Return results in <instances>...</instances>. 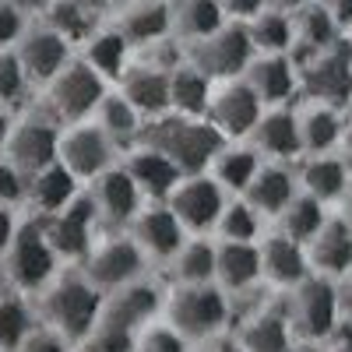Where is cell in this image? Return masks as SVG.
<instances>
[{
    "label": "cell",
    "instance_id": "6da1fadb",
    "mask_svg": "<svg viewBox=\"0 0 352 352\" xmlns=\"http://www.w3.org/2000/svg\"><path fill=\"white\" fill-rule=\"evenodd\" d=\"M144 138H148V148H159L166 159H173V166L180 173L208 166L215 152L222 148V134L215 127H204L184 113L176 116L159 113V120L144 131Z\"/></svg>",
    "mask_w": 352,
    "mask_h": 352
},
{
    "label": "cell",
    "instance_id": "7a4b0ae2",
    "mask_svg": "<svg viewBox=\"0 0 352 352\" xmlns=\"http://www.w3.org/2000/svg\"><path fill=\"white\" fill-rule=\"evenodd\" d=\"M43 310H46V320H50V331H56L60 338H81L96 324L99 292H96L92 282L60 278V282H53V289L43 296Z\"/></svg>",
    "mask_w": 352,
    "mask_h": 352
},
{
    "label": "cell",
    "instance_id": "3957f363",
    "mask_svg": "<svg viewBox=\"0 0 352 352\" xmlns=\"http://www.w3.org/2000/svg\"><path fill=\"white\" fill-rule=\"evenodd\" d=\"M4 264H8V278L18 289H39L53 275L56 254L50 250L43 229L28 226V229H14V236L4 250Z\"/></svg>",
    "mask_w": 352,
    "mask_h": 352
},
{
    "label": "cell",
    "instance_id": "277c9868",
    "mask_svg": "<svg viewBox=\"0 0 352 352\" xmlns=\"http://www.w3.org/2000/svg\"><path fill=\"white\" fill-rule=\"evenodd\" d=\"M250 39L243 28H215L201 36V46L194 50V67L204 78H232L250 60Z\"/></svg>",
    "mask_w": 352,
    "mask_h": 352
},
{
    "label": "cell",
    "instance_id": "5b68a950",
    "mask_svg": "<svg viewBox=\"0 0 352 352\" xmlns=\"http://www.w3.org/2000/svg\"><path fill=\"white\" fill-rule=\"evenodd\" d=\"M173 328L184 335H208L226 320V300L215 289H208V282H194L184 285L173 296Z\"/></svg>",
    "mask_w": 352,
    "mask_h": 352
},
{
    "label": "cell",
    "instance_id": "8992f818",
    "mask_svg": "<svg viewBox=\"0 0 352 352\" xmlns=\"http://www.w3.org/2000/svg\"><path fill=\"white\" fill-rule=\"evenodd\" d=\"M99 99H102V85H99V74L88 64H64L50 78V102L67 120L96 109Z\"/></svg>",
    "mask_w": 352,
    "mask_h": 352
},
{
    "label": "cell",
    "instance_id": "52a82bcc",
    "mask_svg": "<svg viewBox=\"0 0 352 352\" xmlns=\"http://www.w3.org/2000/svg\"><path fill=\"white\" fill-rule=\"evenodd\" d=\"M169 212L180 226L204 229V226H212L222 212V190H219L215 180H204V176L176 180L169 187Z\"/></svg>",
    "mask_w": 352,
    "mask_h": 352
},
{
    "label": "cell",
    "instance_id": "ba28073f",
    "mask_svg": "<svg viewBox=\"0 0 352 352\" xmlns=\"http://www.w3.org/2000/svg\"><path fill=\"white\" fill-rule=\"evenodd\" d=\"M4 159L25 176L50 166L56 159V131L43 120L11 124L8 141H4Z\"/></svg>",
    "mask_w": 352,
    "mask_h": 352
},
{
    "label": "cell",
    "instance_id": "9c48e42d",
    "mask_svg": "<svg viewBox=\"0 0 352 352\" xmlns=\"http://www.w3.org/2000/svg\"><path fill=\"white\" fill-rule=\"evenodd\" d=\"M14 56H18L25 78L50 81L56 71L67 64V39L60 32H53L50 25L25 28V32L18 36V53Z\"/></svg>",
    "mask_w": 352,
    "mask_h": 352
},
{
    "label": "cell",
    "instance_id": "30bf717a",
    "mask_svg": "<svg viewBox=\"0 0 352 352\" xmlns=\"http://www.w3.org/2000/svg\"><path fill=\"white\" fill-rule=\"evenodd\" d=\"M56 159L74 176H99L109 166V141L99 127H71L56 134Z\"/></svg>",
    "mask_w": 352,
    "mask_h": 352
},
{
    "label": "cell",
    "instance_id": "8fae6325",
    "mask_svg": "<svg viewBox=\"0 0 352 352\" xmlns=\"http://www.w3.org/2000/svg\"><path fill=\"white\" fill-rule=\"evenodd\" d=\"M212 106V127L219 134H247L257 116H261V99L247 81H229L222 85L219 96H208Z\"/></svg>",
    "mask_w": 352,
    "mask_h": 352
},
{
    "label": "cell",
    "instance_id": "7c38bea8",
    "mask_svg": "<svg viewBox=\"0 0 352 352\" xmlns=\"http://www.w3.org/2000/svg\"><path fill=\"white\" fill-rule=\"evenodd\" d=\"M88 215H92V201L71 197L60 212H53L50 222H43V236L56 257H78L88 250Z\"/></svg>",
    "mask_w": 352,
    "mask_h": 352
},
{
    "label": "cell",
    "instance_id": "4fadbf2b",
    "mask_svg": "<svg viewBox=\"0 0 352 352\" xmlns=\"http://www.w3.org/2000/svg\"><path fill=\"white\" fill-rule=\"evenodd\" d=\"M152 310H155V289L141 285V282H124V285L113 289L109 307L96 314V324H106V328L131 335V328L141 324Z\"/></svg>",
    "mask_w": 352,
    "mask_h": 352
},
{
    "label": "cell",
    "instance_id": "5bb4252c",
    "mask_svg": "<svg viewBox=\"0 0 352 352\" xmlns=\"http://www.w3.org/2000/svg\"><path fill=\"white\" fill-rule=\"evenodd\" d=\"M141 268V250L134 243H106L88 257V282L96 289H116L138 275Z\"/></svg>",
    "mask_w": 352,
    "mask_h": 352
},
{
    "label": "cell",
    "instance_id": "9a60e30c",
    "mask_svg": "<svg viewBox=\"0 0 352 352\" xmlns=\"http://www.w3.org/2000/svg\"><path fill=\"white\" fill-rule=\"evenodd\" d=\"M292 317L303 335H328L335 324V289L320 278L303 282L296 303H292Z\"/></svg>",
    "mask_w": 352,
    "mask_h": 352
},
{
    "label": "cell",
    "instance_id": "2e32d148",
    "mask_svg": "<svg viewBox=\"0 0 352 352\" xmlns=\"http://www.w3.org/2000/svg\"><path fill=\"white\" fill-rule=\"evenodd\" d=\"M25 197L32 201L39 212H46V215L60 212L64 204L74 197V173L64 169L60 162L53 159L50 166H43V169L25 176Z\"/></svg>",
    "mask_w": 352,
    "mask_h": 352
},
{
    "label": "cell",
    "instance_id": "e0dca14e",
    "mask_svg": "<svg viewBox=\"0 0 352 352\" xmlns=\"http://www.w3.org/2000/svg\"><path fill=\"white\" fill-rule=\"evenodd\" d=\"M180 222L173 219L169 208H148L134 222V247L152 254V257H169L180 250Z\"/></svg>",
    "mask_w": 352,
    "mask_h": 352
},
{
    "label": "cell",
    "instance_id": "ac0fdd59",
    "mask_svg": "<svg viewBox=\"0 0 352 352\" xmlns=\"http://www.w3.org/2000/svg\"><path fill=\"white\" fill-rule=\"evenodd\" d=\"M92 201L106 219H131L141 208V190L127 169H102Z\"/></svg>",
    "mask_w": 352,
    "mask_h": 352
},
{
    "label": "cell",
    "instance_id": "d6986e66",
    "mask_svg": "<svg viewBox=\"0 0 352 352\" xmlns=\"http://www.w3.org/2000/svg\"><path fill=\"white\" fill-rule=\"evenodd\" d=\"M215 275L222 278V285L240 289L250 285L261 275V250L250 247L247 240H229L219 254H215Z\"/></svg>",
    "mask_w": 352,
    "mask_h": 352
},
{
    "label": "cell",
    "instance_id": "ffe728a7",
    "mask_svg": "<svg viewBox=\"0 0 352 352\" xmlns=\"http://www.w3.org/2000/svg\"><path fill=\"white\" fill-rule=\"evenodd\" d=\"M243 190H247L250 208L278 215L285 208V201L292 197V180H289V173L278 169V166H264V169L257 166V173L250 176V184Z\"/></svg>",
    "mask_w": 352,
    "mask_h": 352
},
{
    "label": "cell",
    "instance_id": "44dd1931",
    "mask_svg": "<svg viewBox=\"0 0 352 352\" xmlns=\"http://www.w3.org/2000/svg\"><path fill=\"white\" fill-rule=\"evenodd\" d=\"M247 85L261 102H278L292 92V71L282 56L268 53L261 60H247Z\"/></svg>",
    "mask_w": 352,
    "mask_h": 352
},
{
    "label": "cell",
    "instance_id": "7402d4cb",
    "mask_svg": "<svg viewBox=\"0 0 352 352\" xmlns=\"http://www.w3.org/2000/svg\"><path fill=\"white\" fill-rule=\"evenodd\" d=\"M310 250L324 272H345L352 264V229L342 222H320L310 236Z\"/></svg>",
    "mask_w": 352,
    "mask_h": 352
},
{
    "label": "cell",
    "instance_id": "603a6c76",
    "mask_svg": "<svg viewBox=\"0 0 352 352\" xmlns=\"http://www.w3.org/2000/svg\"><path fill=\"white\" fill-rule=\"evenodd\" d=\"M166 92H169V109L184 113V116H197L208 106V78L197 67H176L173 74H166Z\"/></svg>",
    "mask_w": 352,
    "mask_h": 352
},
{
    "label": "cell",
    "instance_id": "cb8c5ba5",
    "mask_svg": "<svg viewBox=\"0 0 352 352\" xmlns=\"http://www.w3.org/2000/svg\"><path fill=\"white\" fill-rule=\"evenodd\" d=\"M124 99L138 109V116H159L169 109V92H166V74L159 71H134L124 81Z\"/></svg>",
    "mask_w": 352,
    "mask_h": 352
},
{
    "label": "cell",
    "instance_id": "d4e9b609",
    "mask_svg": "<svg viewBox=\"0 0 352 352\" xmlns=\"http://www.w3.org/2000/svg\"><path fill=\"white\" fill-rule=\"evenodd\" d=\"M131 180L138 184V190H152V194H166L176 180H180V169L173 166V159H166L159 148H141L131 159Z\"/></svg>",
    "mask_w": 352,
    "mask_h": 352
},
{
    "label": "cell",
    "instance_id": "484cf974",
    "mask_svg": "<svg viewBox=\"0 0 352 352\" xmlns=\"http://www.w3.org/2000/svg\"><path fill=\"white\" fill-rule=\"evenodd\" d=\"M257 134V144L272 155H292L300 148V131H296V116L289 113H268L257 116V124L250 127Z\"/></svg>",
    "mask_w": 352,
    "mask_h": 352
},
{
    "label": "cell",
    "instance_id": "4316f807",
    "mask_svg": "<svg viewBox=\"0 0 352 352\" xmlns=\"http://www.w3.org/2000/svg\"><path fill=\"white\" fill-rule=\"evenodd\" d=\"M169 28V8L162 0H138V4L124 14V39H138V43H152Z\"/></svg>",
    "mask_w": 352,
    "mask_h": 352
},
{
    "label": "cell",
    "instance_id": "83f0119b",
    "mask_svg": "<svg viewBox=\"0 0 352 352\" xmlns=\"http://www.w3.org/2000/svg\"><path fill=\"white\" fill-rule=\"evenodd\" d=\"M261 272L272 275L275 282H300L303 278V254L296 247V240L289 236H275L268 247L261 250Z\"/></svg>",
    "mask_w": 352,
    "mask_h": 352
},
{
    "label": "cell",
    "instance_id": "f1b7e54d",
    "mask_svg": "<svg viewBox=\"0 0 352 352\" xmlns=\"http://www.w3.org/2000/svg\"><path fill=\"white\" fill-rule=\"evenodd\" d=\"M278 215H282V222H285V236L296 240V243H300V240H310L314 232H317V226L324 222L317 197H310V194H307V197H296V194H292Z\"/></svg>",
    "mask_w": 352,
    "mask_h": 352
},
{
    "label": "cell",
    "instance_id": "f546056e",
    "mask_svg": "<svg viewBox=\"0 0 352 352\" xmlns=\"http://www.w3.org/2000/svg\"><path fill=\"white\" fill-rule=\"evenodd\" d=\"M124 53H127V39L124 32H96L88 39L85 50V64L96 74H116L124 67Z\"/></svg>",
    "mask_w": 352,
    "mask_h": 352
},
{
    "label": "cell",
    "instance_id": "4dcf8cb0",
    "mask_svg": "<svg viewBox=\"0 0 352 352\" xmlns=\"http://www.w3.org/2000/svg\"><path fill=\"white\" fill-rule=\"evenodd\" d=\"M289 36H292V28H289V18L278 14V11H257L250 28H247V39L250 46L264 50V53H278L289 46Z\"/></svg>",
    "mask_w": 352,
    "mask_h": 352
},
{
    "label": "cell",
    "instance_id": "1f68e13d",
    "mask_svg": "<svg viewBox=\"0 0 352 352\" xmlns=\"http://www.w3.org/2000/svg\"><path fill=\"white\" fill-rule=\"evenodd\" d=\"M28 328H32V320H28L25 303L14 292H0V352H14Z\"/></svg>",
    "mask_w": 352,
    "mask_h": 352
},
{
    "label": "cell",
    "instance_id": "d6a6232c",
    "mask_svg": "<svg viewBox=\"0 0 352 352\" xmlns=\"http://www.w3.org/2000/svg\"><path fill=\"white\" fill-rule=\"evenodd\" d=\"M46 14H50V28L60 32L67 43L88 36V25H92V14H88V8L81 0H50Z\"/></svg>",
    "mask_w": 352,
    "mask_h": 352
},
{
    "label": "cell",
    "instance_id": "836d02e7",
    "mask_svg": "<svg viewBox=\"0 0 352 352\" xmlns=\"http://www.w3.org/2000/svg\"><path fill=\"white\" fill-rule=\"evenodd\" d=\"M296 131H300V144L314 152H324L328 144L338 138V116L331 109H307L303 116H296Z\"/></svg>",
    "mask_w": 352,
    "mask_h": 352
},
{
    "label": "cell",
    "instance_id": "e575fe53",
    "mask_svg": "<svg viewBox=\"0 0 352 352\" xmlns=\"http://www.w3.org/2000/svg\"><path fill=\"white\" fill-rule=\"evenodd\" d=\"M247 352H282L289 345L285 338V324H282V317L275 314H264V317H254L247 331H243V342H240Z\"/></svg>",
    "mask_w": 352,
    "mask_h": 352
},
{
    "label": "cell",
    "instance_id": "d590c367",
    "mask_svg": "<svg viewBox=\"0 0 352 352\" xmlns=\"http://www.w3.org/2000/svg\"><path fill=\"white\" fill-rule=\"evenodd\" d=\"M219 21H222V11H219L215 0H184L180 11H176V25H180L187 36H197V39L215 32Z\"/></svg>",
    "mask_w": 352,
    "mask_h": 352
},
{
    "label": "cell",
    "instance_id": "8d00e7d4",
    "mask_svg": "<svg viewBox=\"0 0 352 352\" xmlns=\"http://www.w3.org/2000/svg\"><path fill=\"white\" fill-rule=\"evenodd\" d=\"M215 180L226 187H247L250 176L257 173V155L254 152H215Z\"/></svg>",
    "mask_w": 352,
    "mask_h": 352
},
{
    "label": "cell",
    "instance_id": "74e56055",
    "mask_svg": "<svg viewBox=\"0 0 352 352\" xmlns=\"http://www.w3.org/2000/svg\"><path fill=\"white\" fill-rule=\"evenodd\" d=\"M303 180H307L310 197H317V201H320V197H335V194L345 187V169H342V162L317 159V162H310V166H307Z\"/></svg>",
    "mask_w": 352,
    "mask_h": 352
},
{
    "label": "cell",
    "instance_id": "f35d334b",
    "mask_svg": "<svg viewBox=\"0 0 352 352\" xmlns=\"http://www.w3.org/2000/svg\"><path fill=\"white\" fill-rule=\"evenodd\" d=\"M176 275H180L184 285L215 278V254L208 247H184L176 254Z\"/></svg>",
    "mask_w": 352,
    "mask_h": 352
},
{
    "label": "cell",
    "instance_id": "ab89813d",
    "mask_svg": "<svg viewBox=\"0 0 352 352\" xmlns=\"http://www.w3.org/2000/svg\"><path fill=\"white\" fill-rule=\"evenodd\" d=\"M349 85H352V71L349 64L338 67V60H328V64H317L314 74H310V88L324 99H345L349 96Z\"/></svg>",
    "mask_w": 352,
    "mask_h": 352
},
{
    "label": "cell",
    "instance_id": "60d3db41",
    "mask_svg": "<svg viewBox=\"0 0 352 352\" xmlns=\"http://www.w3.org/2000/svg\"><path fill=\"white\" fill-rule=\"evenodd\" d=\"M99 120H102V131H113V134H127L138 127V109L124 99V96H102L99 102Z\"/></svg>",
    "mask_w": 352,
    "mask_h": 352
},
{
    "label": "cell",
    "instance_id": "b9f144b4",
    "mask_svg": "<svg viewBox=\"0 0 352 352\" xmlns=\"http://www.w3.org/2000/svg\"><path fill=\"white\" fill-rule=\"evenodd\" d=\"M219 229H222V236L226 240H250L254 232H257V219L250 212V204H222V212H219Z\"/></svg>",
    "mask_w": 352,
    "mask_h": 352
},
{
    "label": "cell",
    "instance_id": "7bdbcfd3",
    "mask_svg": "<svg viewBox=\"0 0 352 352\" xmlns=\"http://www.w3.org/2000/svg\"><path fill=\"white\" fill-rule=\"evenodd\" d=\"M25 71L18 64V56L8 53V50H0V106L4 102H14L21 96V88H25Z\"/></svg>",
    "mask_w": 352,
    "mask_h": 352
},
{
    "label": "cell",
    "instance_id": "ee69618b",
    "mask_svg": "<svg viewBox=\"0 0 352 352\" xmlns=\"http://www.w3.org/2000/svg\"><path fill=\"white\" fill-rule=\"evenodd\" d=\"M21 32H25V14L11 4V0H0V50L14 46Z\"/></svg>",
    "mask_w": 352,
    "mask_h": 352
},
{
    "label": "cell",
    "instance_id": "f6af8a7d",
    "mask_svg": "<svg viewBox=\"0 0 352 352\" xmlns=\"http://www.w3.org/2000/svg\"><path fill=\"white\" fill-rule=\"evenodd\" d=\"M25 197V173H18L8 159H0V204H14Z\"/></svg>",
    "mask_w": 352,
    "mask_h": 352
},
{
    "label": "cell",
    "instance_id": "bcb514c9",
    "mask_svg": "<svg viewBox=\"0 0 352 352\" xmlns=\"http://www.w3.org/2000/svg\"><path fill=\"white\" fill-rule=\"evenodd\" d=\"M331 28H335V18L328 8H310L303 14V32L314 39V43H328L331 39Z\"/></svg>",
    "mask_w": 352,
    "mask_h": 352
},
{
    "label": "cell",
    "instance_id": "7dc6e473",
    "mask_svg": "<svg viewBox=\"0 0 352 352\" xmlns=\"http://www.w3.org/2000/svg\"><path fill=\"white\" fill-rule=\"evenodd\" d=\"M14 352H64V342L56 331H32L28 328V335L21 338V345Z\"/></svg>",
    "mask_w": 352,
    "mask_h": 352
},
{
    "label": "cell",
    "instance_id": "c3c4849f",
    "mask_svg": "<svg viewBox=\"0 0 352 352\" xmlns=\"http://www.w3.org/2000/svg\"><path fill=\"white\" fill-rule=\"evenodd\" d=\"M141 352H184V342H180V335H176V331L159 328V331H152L148 338H144Z\"/></svg>",
    "mask_w": 352,
    "mask_h": 352
},
{
    "label": "cell",
    "instance_id": "681fc988",
    "mask_svg": "<svg viewBox=\"0 0 352 352\" xmlns=\"http://www.w3.org/2000/svg\"><path fill=\"white\" fill-rule=\"evenodd\" d=\"M215 4H219V11H229V14L250 18V14H257V11H261L264 0H215Z\"/></svg>",
    "mask_w": 352,
    "mask_h": 352
},
{
    "label": "cell",
    "instance_id": "f907efd6",
    "mask_svg": "<svg viewBox=\"0 0 352 352\" xmlns=\"http://www.w3.org/2000/svg\"><path fill=\"white\" fill-rule=\"evenodd\" d=\"M14 215H11V208L8 204H0V257H4V250H8V243H11V236H14Z\"/></svg>",
    "mask_w": 352,
    "mask_h": 352
},
{
    "label": "cell",
    "instance_id": "816d5d0a",
    "mask_svg": "<svg viewBox=\"0 0 352 352\" xmlns=\"http://www.w3.org/2000/svg\"><path fill=\"white\" fill-rule=\"evenodd\" d=\"M335 307H342V310H345V317L352 320V278H349V282L335 292Z\"/></svg>",
    "mask_w": 352,
    "mask_h": 352
},
{
    "label": "cell",
    "instance_id": "f5cc1de1",
    "mask_svg": "<svg viewBox=\"0 0 352 352\" xmlns=\"http://www.w3.org/2000/svg\"><path fill=\"white\" fill-rule=\"evenodd\" d=\"M11 4H14L21 14H28V11H39V8H46L50 0H11Z\"/></svg>",
    "mask_w": 352,
    "mask_h": 352
},
{
    "label": "cell",
    "instance_id": "db71d44e",
    "mask_svg": "<svg viewBox=\"0 0 352 352\" xmlns=\"http://www.w3.org/2000/svg\"><path fill=\"white\" fill-rule=\"evenodd\" d=\"M8 131H11V120H8V113H4V106H0V152H4V141H8Z\"/></svg>",
    "mask_w": 352,
    "mask_h": 352
},
{
    "label": "cell",
    "instance_id": "11a10c76",
    "mask_svg": "<svg viewBox=\"0 0 352 352\" xmlns=\"http://www.w3.org/2000/svg\"><path fill=\"white\" fill-rule=\"evenodd\" d=\"M331 11L335 14H352V0H331Z\"/></svg>",
    "mask_w": 352,
    "mask_h": 352
},
{
    "label": "cell",
    "instance_id": "9f6ffc18",
    "mask_svg": "<svg viewBox=\"0 0 352 352\" xmlns=\"http://www.w3.org/2000/svg\"><path fill=\"white\" fill-rule=\"evenodd\" d=\"M272 4H285V8H292V4H303V0H272Z\"/></svg>",
    "mask_w": 352,
    "mask_h": 352
},
{
    "label": "cell",
    "instance_id": "6f0895ef",
    "mask_svg": "<svg viewBox=\"0 0 352 352\" xmlns=\"http://www.w3.org/2000/svg\"><path fill=\"white\" fill-rule=\"evenodd\" d=\"M222 352H247V349H243V345H226Z\"/></svg>",
    "mask_w": 352,
    "mask_h": 352
},
{
    "label": "cell",
    "instance_id": "680465c9",
    "mask_svg": "<svg viewBox=\"0 0 352 352\" xmlns=\"http://www.w3.org/2000/svg\"><path fill=\"white\" fill-rule=\"evenodd\" d=\"M282 352H307V349H289V345H285V349H282Z\"/></svg>",
    "mask_w": 352,
    "mask_h": 352
},
{
    "label": "cell",
    "instance_id": "91938a15",
    "mask_svg": "<svg viewBox=\"0 0 352 352\" xmlns=\"http://www.w3.org/2000/svg\"><path fill=\"white\" fill-rule=\"evenodd\" d=\"M338 352H352V349H349V345H342V349H338Z\"/></svg>",
    "mask_w": 352,
    "mask_h": 352
},
{
    "label": "cell",
    "instance_id": "94428289",
    "mask_svg": "<svg viewBox=\"0 0 352 352\" xmlns=\"http://www.w3.org/2000/svg\"><path fill=\"white\" fill-rule=\"evenodd\" d=\"M349 71H352V64H349Z\"/></svg>",
    "mask_w": 352,
    "mask_h": 352
}]
</instances>
